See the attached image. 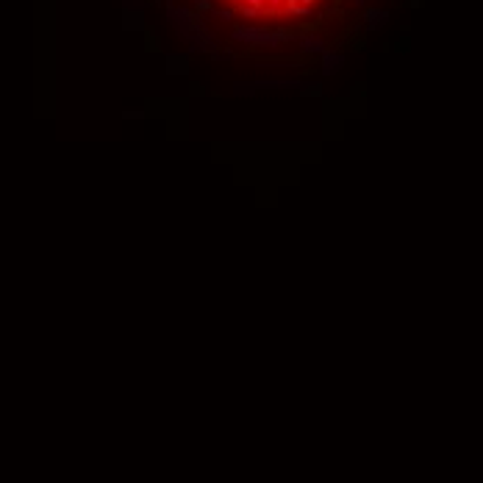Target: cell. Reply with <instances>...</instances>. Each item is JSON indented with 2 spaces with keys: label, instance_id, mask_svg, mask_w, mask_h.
I'll return each mask as SVG.
<instances>
[{
  "label": "cell",
  "instance_id": "1",
  "mask_svg": "<svg viewBox=\"0 0 483 483\" xmlns=\"http://www.w3.org/2000/svg\"><path fill=\"white\" fill-rule=\"evenodd\" d=\"M233 39L256 44V47H275V44L289 42V34H281V31H261V28L245 25V28H233Z\"/></svg>",
  "mask_w": 483,
  "mask_h": 483
},
{
  "label": "cell",
  "instance_id": "2",
  "mask_svg": "<svg viewBox=\"0 0 483 483\" xmlns=\"http://www.w3.org/2000/svg\"><path fill=\"white\" fill-rule=\"evenodd\" d=\"M300 47L306 50V53H325V42H322L320 36H303Z\"/></svg>",
  "mask_w": 483,
  "mask_h": 483
},
{
  "label": "cell",
  "instance_id": "3",
  "mask_svg": "<svg viewBox=\"0 0 483 483\" xmlns=\"http://www.w3.org/2000/svg\"><path fill=\"white\" fill-rule=\"evenodd\" d=\"M339 61H342L339 56H328V53H325V61H322V73H333V69L339 67Z\"/></svg>",
  "mask_w": 483,
  "mask_h": 483
},
{
  "label": "cell",
  "instance_id": "4",
  "mask_svg": "<svg viewBox=\"0 0 483 483\" xmlns=\"http://www.w3.org/2000/svg\"><path fill=\"white\" fill-rule=\"evenodd\" d=\"M239 11H242V14L247 17V20H253V17H258V14H261L264 9H253V6H245V3H242V6H239Z\"/></svg>",
  "mask_w": 483,
  "mask_h": 483
},
{
  "label": "cell",
  "instance_id": "5",
  "mask_svg": "<svg viewBox=\"0 0 483 483\" xmlns=\"http://www.w3.org/2000/svg\"><path fill=\"white\" fill-rule=\"evenodd\" d=\"M195 6H198V11H211L214 0H195Z\"/></svg>",
  "mask_w": 483,
  "mask_h": 483
},
{
  "label": "cell",
  "instance_id": "6",
  "mask_svg": "<svg viewBox=\"0 0 483 483\" xmlns=\"http://www.w3.org/2000/svg\"><path fill=\"white\" fill-rule=\"evenodd\" d=\"M267 0H245V6H253V9H264Z\"/></svg>",
  "mask_w": 483,
  "mask_h": 483
},
{
  "label": "cell",
  "instance_id": "7",
  "mask_svg": "<svg viewBox=\"0 0 483 483\" xmlns=\"http://www.w3.org/2000/svg\"><path fill=\"white\" fill-rule=\"evenodd\" d=\"M267 3H270V6H272V9H278V11H281V6L286 3V0H267Z\"/></svg>",
  "mask_w": 483,
  "mask_h": 483
}]
</instances>
